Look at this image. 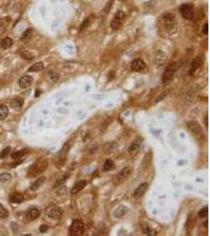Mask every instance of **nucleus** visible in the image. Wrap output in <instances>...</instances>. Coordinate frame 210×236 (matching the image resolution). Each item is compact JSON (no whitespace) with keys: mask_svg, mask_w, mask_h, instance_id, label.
<instances>
[{"mask_svg":"<svg viewBox=\"0 0 210 236\" xmlns=\"http://www.w3.org/2000/svg\"><path fill=\"white\" fill-rule=\"evenodd\" d=\"M48 166V162L45 160H38L36 162L33 164L29 168L28 176L29 177H35V176L40 174L45 171Z\"/></svg>","mask_w":210,"mask_h":236,"instance_id":"f257e3e1","label":"nucleus"},{"mask_svg":"<svg viewBox=\"0 0 210 236\" xmlns=\"http://www.w3.org/2000/svg\"><path fill=\"white\" fill-rule=\"evenodd\" d=\"M132 172V168L130 166L125 167L123 169H121L117 174L114 176L113 183L116 185H120L121 183H124L125 181L127 180L129 176H131Z\"/></svg>","mask_w":210,"mask_h":236,"instance_id":"f03ea898","label":"nucleus"},{"mask_svg":"<svg viewBox=\"0 0 210 236\" xmlns=\"http://www.w3.org/2000/svg\"><path fill=\"white\" fill-rule=\"evenodd\" d=\"M85 232V226L84 224L80 220H74L72 221V224L69 227V233L72 236H80Z\"/></svg>","mask_w":210,"mask_h":236,"instance_id":"7ed1b4c3","label":"nucleus"},{"mask_svg":"<svg viewBox=\"0 0 210 236\" xmlns=\"http://www.w3.org/2000/svg\"><path fill=\"white\" fill-rule=\"evenodd\" d=\"M178 68H179V65H178L177 62H172V63H170L167 67L166 70L164 71V73H163L162 82L164 84H166L169 81H170L171 79L173 78Z\"/></svg>","mask_w":210,"mask_h":236,"instance_id":"20e7f679","label":"nucleus"},{"mask_svg":"<svg viewBox=\"0 0 210 236\" xmlns=\"http://www.w3.org/2000/svg\"><path fill=\"white\" fill-rule=\"evenodd\" d=\"M125 18V13L122 10H119L117 13L115 14V16L113 18L110 23V27L113 30H118L120 27L122 26V24L124 22Z\"/></svg>","mask_w":210,"mask_h":236,"instance_id":"39448f33","label":"nucleus"},{"mask_svg":"<svg viewBox=\"0 0 210 236\" xmlns=\"http://www.w3.org/2000/svg\"><path fill=\"white\" fill-rule=\"evenodd\" d=\"M188 130L197 139H203L204 133L200 124L196 121H190L186 124Z\"/></svg>","mask_w":210,"mask_h":236,"instance_id":"423d86ee","label":"nucleus"},{"mask_svg":"<svg viewBox=\"0 0 210 236\" xmlns=\"http://www.w3.org/2000/svg\"><path fill=\"white\" fill-rule=\"evenodd\" d=\"M180 11L183 18L186 19V20H191L194 17V9L193 7L190 4L186 3L183 4L180 7Z\"/></svg>","mask_w":210,"mask_h":236,"instance_id":"0eeeda50","label":"nucleus"},{"mask_svg":"<svg viewBox=\"0 0 210 236\" xmlns=\"http://www.w3.org/2000/svg\"><path fill=\"white\" fill-rule=\"evenodd\" d=\"M69 148H70L69 142L66 143L63 146V147L61 148V150H60L59 153H58L57 165H58L59 166L63 165L64 163H65V161H66V157H67V154H68Z\"/></svg>","mask_w":210,"mask_h":236,"instance_id":"6e6552de","label":"nucleus"},{"mask_svg":"<svg viewBox=\"0 0 210 236\" xmlns=\"http://www.w3.org/2000/svg\"><path fill=\"white\" fill-rule=\"evenodd\" d=\"M47 216L52 220H55L57 221L62 216V210H61V208L53 205L51 208H49L47 210Z\"/></svg>","mask_w":210,"mask_h":236,"instance_id":"1a4fd4ad","label":"nucleus"},{"mask_svg":"<svg viewBox=\"0 0 210 236\" xmlns=\"http://www.w3.org/2000/svg\"><path fill=\"white\" fill-rule=\"evenodd\" d=\"M142 141V138H138L135 141L132 142V143L130 145V146L127 149V151H128V153H129L131 156H136V155H137V154L139 151Z\"/></svg>","mask_w":210,"mask_h":236,"instance_id":"9d476101","label":"nucleus"},{"mask_svg":"<svg viewBox=\"0 0 210 236\" xmlns=\"http://www.w3.org/2000/svg\"><path fill=\"white\" fill-rule=\"evenodd\" d=\"M148 188H149V184H148V183H146V182H145V183H142V184H140L138 187L136 188V190L134 191L133 197L135 199H137L142 198V197L146 194V192L148 190Z\"/></svg>","mask_w":210,"mask_h":236,"instance_id":"9b49d317","label":"nucleus"},{"mask_svg":"<svg viewBox=\"0 0 210 236\" xmlns=\"http://www.w3.org/2000/svg\"><path fill=\"white\" fill-rule=\"evenodd\" d=\"M147 65H146V62L143 61L141 58H136L134 59L132 62H131V69L135 72H140V71H142L146 68Z\"/></svg>","mask_w":210,"mask_h":236,"instance_id":"f8f14e48","label":"nucleus"},{"mask_svg":"<svg viewBox=\"0 0 210 236\" xmlns=\"http://www.w3.org/2000/svg\"><path fill=\"white\" fill-rule=\"evenodd\" d=\"M167 54L164 52H163L162 51H158L156 54V57H155V63L158 66H163L165 62L167 61Z\"/></svg>","mask_w":210,"mask_h":236,"instance_id":"ddd939ff","label":"nucleus"},{"mask_svg":"<svg viewBox=\"0 0 210 236\" xmlns=\"http://www.w3.org/2000/svg\"><path fill=\"white\" fill-rule=\"evenodd\" d=\"M33 82V78L31 76H24L21 78H20L18 84L20 86L21 88L25 89L28 88L29 87H30L32 85Z\"/></svg>","mask_w":210,"mask_h":236,"instance_id":"4468645a","label":"nucleus"},{"mask_svg":"<svg viewBox=\"0 0 210 236\" xmlns=\"http://www.w3.org/2000/svg\"><path fill=\"white\" fill-rule=\"evenodd\" d=\"M201 64H202V59L200 57H197L194 61L192 62V64L190 65V70H189V74L190 75H193L198 68L201 67Z\"/></svg>","mask_w":210,"mask_h":236,"instance_id":"2eb2a0df","label":"nucleus"},{"mask_svg":"<svg viewBox=\"0 0 210 236\" xmlns=\"http://www.w3.org/2000/svg\"><path fill=\"white\" fill-rule=\"evenodd\" d=\"M87 186V181L85 180H80L79 182H77L75 183L74 186L72 187V190H71V194H77L81 190H83V188Z\"/></svg>","mask_w":210,"mask_h":236,"instance_id":"dca6fc26","label":"nucleus"},{"mask_svg":"<svg viewBox=\"0 0 210 236\" xmlns=\"http://www.w3.org/2000/svg\"><path fill=\"white\" fill-rule=\"evenodd\" d=\"M40 211L37 209H31L26 213V218L29 221H33L39 218L40 216Z\"/></svg>","mask_w":210,"mask_h":236,"instance_id":"f3484780","label":"nucleus"},{"mask_svg":"<svg viewBox=\"0 0 210 236\" xmlns=\"http://www.w3.org/2000/svg\"><path fill=\"white\" fill-rule=\"evenodd\" d=\"M23 105H24V99H22L21 97H17L15 99H13L10 102L11 108L13 109V110H21Z\"/></svg>","mask_w":210,"mask_h":236,"instance_id":"a211bd4d","label":"nucleus"},{"mask_svg":"<svg viewBox=\"0 0 210 236\" xmlns=\"http://www.w3.org/2000/svg\"><path fill=\"white\" fill-rule=\"evenodd\" d=\"M28 150H21L15 151L11 154V158L14 160L15 161H22L21 159L28 154Z\"/></svg>","mask_w":210,"mask_h":236,"instance_id":"6ab92c4d","label":"nucleus"},{"mask_svg":"<svg viewBox=\"0 0 210 236\" xmlns=\"http://www.w3.org/2000/svg\"><path fill=\"white\" fill-rule=\"evenodd\" d=\"M128 210L125 205H120L115 211H114L113 216L116 218H121L122 216H124L125 214L127 213Z\"/></svg>","mask_w":210,"mask_h":236,"instance_id":"aec40b11","label":"nucleus"},{"mask_svg":"<svg viewBox=\"0 0 210 236\" xmlns=\"http://www.w3.org/2000/svg\"><path fill=\"white\" fill-rule=\"evenodd\" d=\"M10 200L11 202L15 203V204H20V203L24 201V198L21 194L15 192L10 196Z\"/></svg>","mask_w":210,"mask_h":236,"instance_id":"412c9836","label":"nucleus"},{"mask_svg":"<svg viewBox=\"0 0 210 236\" xmlns=\"http://www.w3.org/2000/svg\"><path fill=\"white\" fill-rule=\"evenodd\" d=\"M12 45H13V40H12V39L10 37H8V36L3 38L1 40V42H0V46H1V47L2 49H4V50L10 48Z\"/></svg>","mask_w":210,"mask_h":236,"instance_id":"4be33fe9","label":"nucleus"},{"mask_svg":"<svg viewBox=\"0 0 210 236\" xmlns=\"http://www.w3.org/2000/svg\"><path fill=\"white\" fill-rule=\"evenodd\" d=\"M45 180H46V178L44 176H41L37 180H35L33 184L30 187V190H38L39 188L41 187L44 183H45Z\"/></svg>","mask_w":210,"mask_h":236,"instance_id":"5701e85b","label":"nucleus"},{"mask_svg":"<svg viewBox=\"0 0 210 236\" xmlns=\"http://www.w3.org/2000/svg\"><path fill=\"white\" fill-rule=\"evenodd\" d=\"M44 68V65L42 62H36L35 64H33L30 68H29V73H35V72H39V71H42Z\"/></svg>","mask_w":210,"mask_h":236,"instance_id":"b1692460","label":"nucleus"},{"mask_svg":"<svg viewBox=\"0 0 210 236\" xmlns=\"http://www.w3.org/2000/svg\"><path fill=\"white\" fill-rule=\"evenodd\" d=\"M33 35V29L29 28V29H26L24 32V33L22 34L21 37V40L23 42H26L28 40H29L32 37Z\"/></svg>","mask_w":210,"mask_h":236,"instance_id":"393cba45","label":"nucleus"},{"mask_svg":"<svg viewBox=\"0 0 210 236\" xmlns=\"http://www.w3.org/2000/svg\"><path fill=\"white\" fill-rule=\"evenodd\" d=\"M9 114V109L6 105L0 106V120L6 119Z\"/></svg>","mask_w":210,"mask_h":236,"instance_id":"a878e982","label":"nucleus"},{"mask_svg":"<svg viewBox=\"0 0 210 236\" xmlns=\"http://www.w3.org/2000/svg\"><path fill=\"white\" fill-rule=\"evenodd\" d=\"M12 180V176L8 172H4L0 174V182L1 183H9Z\"/></svg>","mask_w":210,"mask_h":236,"instance_id":"bb28decb","label":"nucleus"},{"mask_svg":"<svg viewBox=\"0 0 210 236\" xmlns=\"http://www.w3.org/2000/svg\"><path fill=\"white\" fill-rule=\"evenodd\" d=\"M20 54L24 59L29 60V61H31V60H32L34 58V56H33L32 54L29 52V51H27V50H21L20 51Z\"/></svg>","mask_w":210,"mask_h":236,"instance_id":"cd10ccee","label":"nucleus"},{"mask_svg":"<svg viewBox=\"0 0 210 236\" xmlns=\"http://www.w3.org/2000/svg\"><path fill=\"white\" fill-rule=\"evenodd\" d=\"M113 166H114L113 161H112L111 159H107V160L105 161L104 165H103V171H104V172L110 171L112 168H113Z\"/></svg>","mask_w":210,"mask_h":236,"instance_id":"c85d7f7f","label":"nucleus"},{"mask_svg":"<svg viewBox=\"0 0 210 236\" xmlns=\"http://www.w3.org/2000/svg\"><path fill=\"white\" fill-rule=\"evenodd\" d=\"M163 19L165 21V22L168 23H172V22H175V17L173 13H165L163 15Z\"/></svg>","mask_w":210,"mask_h":236,"instance_id":"c756f323","label":"nucleus"},{"mask_svg":"<svg viewBox=\"0 0 210 236\" xmlns=\"http://www.w3.org/2000/svg\"><path fill=\"white\" fill-rule=\"evenodd\" d=\"M9 216V212L8 210H6L5 207L2 204H0V218L6 219Z\"/></svg>","mask_w":210,"mask_h":236,"instance_id":"7c9ffc66","label":"nucleus"},{"mask_svg":"<svg viewBox=\"0 0 210 236\" xmlns=\"http://www.w3.org/2000/svg\"><path fill=\"white\" fill-rule=\"evenodd\" d=\"M208 212H209V209L208 206H206V207L202 208L201 210L198 212V216H199L200 218H205L206 216H208Z\"/></svg>","mask_w":210,"mask_h":236,"instance_id":"2f4dec72","label":"nucleus"},{"mask_svg":"<svg viewBox=\"0 0 210 236\" xmlns=\"http://www.w3.org/2000/svg\"><path fill=\"white\" fill-rule=\"evenodd\" d=\"M10 150L11 148L10 146L5 148L4 150H2V151H1V153H0V158L3 159L5 157H7L8 156V154H10Z\"/></svg>","mask_w":210,"mask_h":236,"instance_id":"473e14b6","label":"nucleus"},{"mask_svg":"<svg viewBox=\"0 0 210 236\" xmlns=\"http://www.w3.org/2000/svg\"><path fill=\"white\" fill-rule=\"evenodd\" d=\"M142 232H143V233H144V234H147V235H150V233H152V230H151V228L150 227H149V226H148V225L147 224H142Z\"/></svg>","mask_w":210,"mask_h":236,"instance_id":"72a5a7b5","label":"nucleus"},{"mask_svg":"<svg viewBox=\"0 0 210 236\" xmlns=\"http://www.w3.org/2000/svg\"><path fill=\"white\" fill-rule=\"evenodd\" d=\"M50 78H51V79H53L54 81H57V79H58V78H59V74H57V73H53L50 74Z\"/></svg>","mask_w":210,"mask_h":236,"instance_id":"f704fd0d","label":"nucleus"},{"mask_svg":"<svg viewBox=\"0 0 210 236\" xmlns=\"http://www.w3.org/2000/svg\"><path fill=\"white\" fill-rule=\"evenodd\" d=\"M89 24V20H88V18H87L84 21H83L82 24H81L80 25V31L81 30H83V29H85L86 27L88 26V24Z\"/></svg>","mask_w":210,"mask_h":236,"instance_id":"c9c22d12","label":"nucleus"},{"mask_svg":"<svg viewBox=\"0 0 210 236\" xmlns=\"http://www.w3.org/2000/svg\"><path fill=\"white\" fill-rule=\"evenodd\" d=\"M47 230H48V226H47V225L43 224V225H41V226H40V231L41 233H45V232H46Z\"/></svg>","mask_w":210,"mask_h":236,"instance_id":"e433bc0d","label":"nucleus"},{"mask_svg":"<svg viewBox=\"0 0 210 236\" xmlns=\"http://www.w3.org/2000/svg\"><path fill=\"white\" fill-rule=\"evenodd\" d=\"M209 32V25L208 23H206L204 24L203 28H202V33L203 34H208Z\"/></svg>","mask_w":210,"mask_h":236,"instance_id":"4c0bfd02","label":"nucleus"},{"mask_svg":"<svg viewBox=\"0 0 210 236\" xmlns=\"http://www.w3.org/2000/svg\"><path fill=\"white\" fill-rule=\"evenodd\" d=\"M42 93V91L41 90H40V89H37V90H36V91H35V97H39V96H40V94H41Z\"/></svg>","mask_w":210,"mask_h":236,"instance_id":"58836bf2","label":"nucleus"},{"mask_svg":"<svg viewBox=\"0 0 210 236\" xmlns=\"http://www.w3.org/2000/svg\"><path fill=\"white\" fill-rule=\"evenodd\" d=\"M205 121H206V125L208 127V115H206V118H205Z\"/></svg>","mask_w":210,"mask_h":236,"instance_id":"ea45409f","label":"nucleus"},{"mask_svg":"<svg viewBox=\"0 0 210 236\" xmlns=\"http://www.w3.org/2000/svg\"><path fill=\"white\" fill-rule=\"evenodd\" d=\"M206 228L208 227V221H206Z\"/></svg>","mask_w":210,"mask_h":236,"instance_id":"a19ab883","label":"nucleus"},{"mask_svg":"<svg viewBox=\"0 0 210 236\" xmlns=\"http://www.w3.org/2000/svg\"><path fill=\"white\" fill-rule=\"evenodd\" d=\"M120 2H123V1H125V0H119Z\"/></svg>","mask_w":210,"mask_h":236,"instance_id":"79ce46f5","label":"nucleus"},{"mask_svg":"<svg viewBox=\"0 0 210 236\" xmlns=\"http://www.w3.org/2000/svg\"><path fill=\"white\" fill-rule=\"evenodd\" d=\"M1 28H2V25H1V24H0V29H1Z\"/></svg>","mask_w":210,"mask_h":236,"instance_id":"37998d69","label":"nucleus"}]
</instances>
